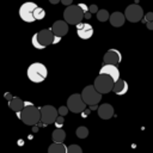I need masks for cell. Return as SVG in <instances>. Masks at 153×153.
Returning <instances> with one entry per match:
<instances>
[{
    "label": "cell",
    "instance_id": "1",
    "mask_svg": "<svg viewBox=\"0 0 153 153\" xmlns=\"http://www.w3.org/2000/svg\"><path fill=\"white\" fill-rule=\"evenodd\" d=\"M20 120L27 126H35L41 121V109L31 103H25V108L20 111Z\"/></svg>",
    "mask_w": 153,
    "mask_h": 153
},
{
    "label": "cell",
    "instance_id": "2",
    "mask_svg": "<svg viewBox=\"0 0 153 153\" xmlns=\"http://www.w3.org/2000/svg\"><path fill=\"white\" fill-rule=\"evenodd\" d=\"M26 74H27V78H29L30 81L39 84V82L45 80V78L48 75V69H47V67L43 63L33 62V63H31L27 67Z\"/></svg>",
    "mask_w": 153,
    "mask_h": 153
},
{
    "label": "cell",
    "instance_id": "3",
    "mask_svg": "<svg viewBox=\"0 0 153 153\" xmlns=\"http://www.w3.org/2000/svg\"><path fill=\"white\" fill-rule=\"evenodd\" d=\"M84 17H85V12L81 10V7L79 5H71V6L66 7V10L63 11L65 20L72 25L80 24Z\"/></svg>",
    "mask_w": 153,
    "mask_h": 153
},
{
    "label": "cell",
    "instance_id": "4",
    "mask_svg": "<svg viewBox=\"0 0 153 153\" xmlns=\"http://www.w3.org/2000/svg\"><path fill=\"white\" fill-rule=\"evenodd\" d=\"M81 97L82 100L86 103V105L88 106H93L97 105L100 100H102V93H99L96 87L93 85H88L86 87H84V90L81 91Z\"/></svg>",
    "mask_w": 153,
    "mask_h": 153
},
{
    "label": "cell",
    "instance_id": "5",
    "mask_svg": "<svg viewBox=\"0 0 153 153\" xmlns=\"http://www.w3.org/2000/svg\"><path fill=\"white\" fill-rule=\"evenodd\" d=\"M93 86L96 87V90L99 93H109L114 90L115 86V81L112 80L111 76L105 75V74H99L96 79H94V84Z\"/></svg>",
    "mask_w": 153,
    "mask_h": 153
},
{
    "label": "cell",
    "instance_id": "6",
    "mask_svg": "<svg viewBox=\"0 0 153 153\" xmlns=\"http://www.w3.org/2000/svg\"><path fill=\"white\" fill-rule=\"evenodd\" d=\"M38 6L32 2V1H27V2H24L20 7H19V17L22 18V20L26 22V23H32L35 22V10L37 8Z\"/></svg>",
    "mask_w": 153,
    "mask_h": 153
},
{
    "label": "cell",
    "instance_id": "7",
    "mask_svg": "<svg viewBox=\"0 0 153 153\" xmlns=\"http://www.w3.org/2000/svg\"><path fill=\"white\" fill-rule=\"evenodd\" d=\"M59 110L55 109L53 105H44L41 108V122L44 126H49L55 123L57 116Z\"/></svg>",
    "mask_w": 153,
    "mask_h": 153
},
{
    "label": "cell",
    "instance_id": "8",
    "mask_svg": "<svg viewBox=\"0 0 153 153\" xmlns=\"http://www.w3.org/2000/svg\"><path fill=\"white\" fill-rule=\"evenodd\" d=\"M67 106H68L69 111H72L74 114H79V112H82L85 110L86 103L82 100L81 94L74 93V94H72V96L68 97V99H67Z\"/></svg>",
    "mask_w": 153,
    "mask_h": 153
},
{
    "label": "cell",
    "instance_id": "9",
    "mask_svg": "<svg viewBox=\"0 0 153 153\" xmlns=\"http://www.w3.org/2000/svg\"><path fill=\"white\" fill-rule=\"evenodd\" d=\"M124 16H126V19L129 20L130 23H137L142 19V17H145L142 7L136 4L129 5L124 11Z\"/></svg>",
    "mask_w": 153,
    "mask_h": 153
},
{
    "label": "cell",
    "instance_id": "10",
    "mask_svg": "<svg viewBox=\"0 0 153 153\" xmlns=\"http://www.w3.org/2000/svg\"><path fill=\"white\" fill-rule=\"evenodd\" d=\"M37 39L39 42V44L45 48L50 44H54L55 41V35L51 31V29H43L39 32H37Z\"/></svg>",
    "mask_w": 153,
    "mask_h": 153
},
{
    "label": "cell",
    "instance_id": "11",
    "mask_svg": "<svg viewBox=\"0 0 153 153\" xmlns=\"http://www.w3.org/2000/svg\"><path fill=\"white\" fill-rule=\"evenodd\" d=\"M103 61H104V65H115L116 66L122 61V54L117 49H109L105 53Z\"/></svg>",
    "mask_w": 153,
    "mask_h": 153
},
{
    "label": "cell",
    "instance_id": "12",
    "mask_svg": "<svg viewBox=\"0 0 153 153\" xmlns=\"http://www.w3.org/2000/svg\"><path fill=\"white\" fill-rule=\"evenodd\" d=\"M76 33L81 39H88L93 35V27L88 23H80L76 25Z\"/></svg>",
    "mask_w": 153,
    "mask_h": 153
},
{
    "label": "cell",
    "instance_id": "13",
    "mask_svg": "<svg viewBox=\"0 0 153 153\" xmlns=\"http://www.w3.org/2000/svg\"><path fill=\"white\" fill-rule=\"evenodd\" d=\"M51 31L54 32L55 36L57 37H63L68 32V23L66 20H56L51 25Z\"/></svg>",
    "mask_w": 153,
    "mask_h": 153
},
{
    "label": "cell",
    "instance_id": "14",
    "mask_svg": "<svg viewBox=\"0 0 153 153\" xmlns=\"http://www.w3.org/2000/svg\"><path fill=\"white\" fill-rule=\"evenodd\" d=\"M99 74H105V75L111 76L115 82L120 80V69H118L117 66H115V65H104V66L100 68Z\"/></svg>",
    "mask_w": 153,
    "mask_h": 153
},
{
    "label": "cell",
    "instance_id": "15",
    "mask_svg": "<svg viewBox=\"0 0 153 153\" xmlns=\"http://www.w3.org/2000/svg\"><path fill=\"white\" fill-rule=\"evenodd\" d=\"M98 116L102 120H110L114 116V108H112V105H110L108 103L102 104L98 108Z\"/></svg>",
    "mask_w": 153,
    "mask_h": 153
},
{
    "label": "cell",
    "instance_id": "16",
    "mask_svg": "<svg viewBox=\"0 0 153 153\" xmlns=\"http://www.w3.org/2000/svg\"><path fill=\"white\" fill-rule=\"evenodd\" d=\"M110 24L112 25V26H115V27H120V26H122L123 24H124V20H126V16L122 13V12H118V11H116V12H114L111 16H110Z\"/></svg>",
    "mask_w": 153,
    "mask_h": 153
},
{
    "label": "cell",
    "instance_id": "17",
    "mask_svg": "<svg viewBox=\"0 0 153 153\" xmlns=\"http://www.w3.org/2000/svg\"><path fill=\"white\" fill-rule=\"evenodd\" d=\"M127 91H128V84H127L126 80L120 79L118 81L115 82V86H114L112 92H115L117 96H123V94L127 93Z\"/></svg>",
    "mask_w": 153,
    "mask_h": 153
},
{
    "label": "cell",
    "instance_id": "18",
    "mask_svg": "<svg viewBox=\"0 0 153 153\" xmlns=\"http://www.w3.org/2000/svg\"><path fill=\"white\" fill-rule=\"evenodd\" d=\"M8 106L10 109H12L16 112H20L24 108H25V102L22 100L19 97H13V99L11 102H8Z\"/></svg>",
    "mask_w": 153,
    "mask_h": 153
},
{
    "label": "cell",
    "instance_id": "19",
    "mask_svg": "<svg viewBox=\"0 0 153 153\" xmlns=\"http://www.w3.org/2000/svg\"><path fill=\"white\" fill-rule=\"evenodd\" d=\"M48 153H68V147L63 143L53 142L48 148Z\"/></svg>",
    "mask_w": 153,
    "mask_h": 153
},
{
    "label": "cell",
    "instance_id": "20",
    "mask_svg": "<svg viewBox=\"0 0 153 153\" xmlns=\"http://www.w3.org/2000/svg\"><path fill=\"white\" fill-rule=\"evenodd\" d=\"M51 139H53V141L56 142V143H63V141H65V139H66V133H65V130L61 129V128H56V129L53 131V134H51Z\"/></svg>",
    "mask_w": 153,
    "mask_h": 153
},
{
    "label": "cell",
    "instance_id": "21",
    "mask_svg": "<svg viewBox=\"0 0 153 153\" xmlns=\"http://www.w3.org/2000/svg\"><path fill=\"white\" fill-rule=\"evenodd\" d=\"M110 16L111 14H109V12L106 10H99L98 13H97V19L99 22H106V20L110 19Z\"/></svg>",
    "mask_w": 153,
    "mask_h": 153
},
{
    "label": "cell",
    "instance_id": "22",
    "mask_svg": "<svg viewBox=\"0 0 153 153\" xmlns=\"http://www.w3.org/2000/svg\"><path fill=\"white\" fill-rule=\"evenodd\" d=\"M75 134H76V136H78L79 139H85V137L88 135V129H87L86 127L81 126V127H79V128L76 129Z\"/></svg>",
    "mask_w": 153,
    "mask_h": 153
},
{
    "label": "cell",
    "instance_id": "23",
    "mask_svg": "<svg viewBox=\"0 0 153 153\" xmlns=\"http://www.w3.org/2000/svg\"><path fill=\"white\" fill-rule=\"evenodd\" d=\"M33 16H35V19H36V20H42V19L45 17V11H44L42 7H37V8L35 10Z\"/></svg>",
    "mask_w": 153,
    "mask_h": 153
},
{
    "label": "cell",
    "instance_id": "24",
    "mask_svg": "<svg viewBox=\"0 0 153 153\" xmlns=\"http://www.w3.org/2000/svg\"><path fill=\"white\" fill-rule=\"evenodd\" d=\"M68 153H82V149L78 145H71L68 146Z\"/></svg>",
    "mask_w": 153,
    "mask_h": 153
},
{
    "label": "cell",
    "instance_id": "25",
    "mask_svg": "<svg viewBox=\"0 0 153 153\" xmlns=\"http://www.w3.org/2000/svg\"><path fill=\"white\" fill-rule=\"evenodd\" d=\"M31 42H32V45L36 48V49H44L41 44H39V42H38V39H37V33H35L33 36H32V39H31Z\"/></svg>",
    "mask_w": 153,
    "mask_h": 153
},
{
    "label": "cell",
    "instance_id": "26",
    "mask_svg": "<svg viewBox=\"0 0 153 153\" xmlns=\"http://www.w3.org/2000/svg\"><path fill=\"white\" fill-rule=\"evenodd\" d=\"M142 22L143 23H148V22H153V12H148L145 14V17L142 18Z\"/></svg>",
    "mask_w": 153,
    "mask_h": 153
},
{
    "label": "cell",
    "instance_id": "27",
    "mask_svg": "<svg viewBox=\"0 0 153 153\" xmlns=\"http://www.w3.org/2000/svg\"><path fill=\"white\" fill-rule=\"evenodd\" d=\"M63 123H65L63 116H59V117L56 118V121H55V126H56V128H62Z\"/></svg>",
    "mask_w": 153,
    "mask_h": 153
},
{
    "label": "cell",
    "instance_id": "28",
    "mask_svg": "<svg viewBox=\"0 0 153 153\" xmlns=\"http://www.w3.org/2000/svg\"><path fill=\"white\" fill-rule=\"evenodd\" d=\"M68 106H60L59 108V114H60V116H65V115H67V112H68Z\"/></svg>",
    "mask_w": 153,
    "mask_h": 153
},
{
    "label": "cell",
    "instance_id": "29",
    "mask_svg": "<svg viewBox=\"0 0 153 153\" xmlns=\"http://www.w3.org/2000/svg\"><path fill=\"white\" fill-rule=\"evenodd\" d=\"M98 7H97V5H91L90 7H88V12H91V13H98Z\"/></svg>",
    "mask_w": 153,
    "mask_h": 153
},
{
    "label": "cell",
    "instance_id": "30",
    "mask_svg": "<svg viewBox=\"0 0 153 153\" xmlns=\"http://www.w3.org/2000/svg\"><path fill=\"white\" fill-rule=\"evenodd\" d=\"M61 2H62V5H66V6L68 7V6H71V5H72L73 0H61Z\"/></svg>",
    "mask_w": 153,
    "mask_h": 153
},
{
    "label": "cell",
    "instance_id": "31",
    "mask_svg": "<svg viewBox=\"0 0 153 153\" xmlns=\"http://www.w3.org/2000/svg\"><path fill=\"white\" fill-rule=\"evenodd\" d=\"M79 6L81 7V10H82L85 13H86V12H88V7H87L85 4H79Z\"/></svg>",
    "mask_w": 153,
    "mask_h": 153
},
{
    "label": "cell",
    "instance_id": "32",
    "mask_svg": "<svg viewBox=\"0 0 153 153\" xmlns=\"http://www.w3.org/2000/svg\"><path fill=\"white\" fill-rule=\"evenodd\" d=\"M5 98H6V99H8V102H11V100L13 99L12 94H11V93H8V92H7V93H5Z\"/></svg>",
    "mask_w": 153,
    "mask_h": 153
},
{
    "label": "cell",
    "instance_id": "33",
    "mask_svg": "<svg viewBox=\"0 0 153 153\" xmlns=\"http://www.w3.org/2000/svg\"><path fill=\"white\" fill-rule=\"evenodd\" d=\"M146 26H147L148 30H153V22H148V23L146 24Z\"/></svg>",
    "mask_w": 153,
    "mask_h": 153
},
{
    "label": "cell",
    "instance_id": "34",
    "mask_svg": "<svg viewBox=\"0 0 153 153\" xmlns=\"http://www.w3.org/2000/svg\"><path fill=\"white\" fill-rule=\"evenodd\" d=\"M60 39H61V37H57V36H55V41H54V44H57V43L60 42Z\"/></svg>",
    "mask_w": 153,
    "mask_h": 153
},
{
    "label": "cell",
    "instance_id": "35",
    "mask_svg": "<svg viewBox=\"0 0 153 153\" xmlns=\"http://www.w3.org/2000/svg\"><path fill=\"white\" fill-rule=\"evenodd\" d=\"M49 2L50 4H59V2H61V0H49Z\"/></svg>",
    "mask_w": 153,
    "mask_h": 153
},
{
    "label": "cell",
    "instance_id": "36",
    "mask_svg": "<svg viewBox=\"0 0 153 153\" xmlns=\"http://www.w3.org/2000/svg\"><path fill=\"white\" fill-rule=\"evenodd\" d=\"M85 17H86L87 19H88V18H91V12H86V13H85Z\"/></svg>",
    "mask_w": 153,
    "mask_h": 153
}]
</instances>
